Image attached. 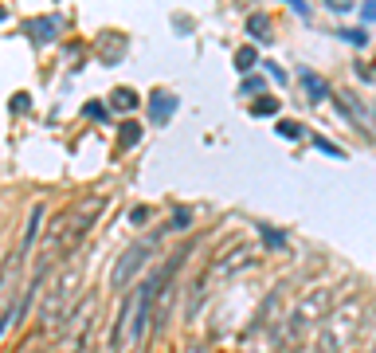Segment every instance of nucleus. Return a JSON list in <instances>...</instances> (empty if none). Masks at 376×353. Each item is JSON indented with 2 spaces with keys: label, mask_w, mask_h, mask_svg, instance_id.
<instances>
[{
  "label": "nucleus",
  "mask_w": 376,
  "mask_h": 353,
  "mask_svg": "<svg viewBox=\"0 0 376 353\" xmlns=\"http://www.w3.org/2000/svg\"><path fill=\"white\" fill-rule=\"evenodd\" d=\"M181 259L184 255H173L161 275L145 279V283L122 303V318H118V349L122 353H142L145 337H149V330H153V294H161V286H165L169 275L181 267Z\"/></svg>",
  "instance_id": "1"
},
{
  "label": "nucleus",
  "mask_w": 376,
  "mask_h": 353,
  "mask_svg": "<svg viewBox=\"0 0 376 353\" xmlns=\"http://www.w3.org/2000/svg\"><path fill=\"white\" fill-rule=\"evenodd\" d=\"M102 208H106V201H102V196H86V201H79L75 208H71L67 216L55 224V232H51V252H59V247H63V255H67V247H75L79 240H83V235L94 228V220L102 216Z\"/></svg>",
  "instance_id": "2"
},
{
  "label": "nucleus",
  "mask_w": 376,
  "mask_h": 353,
  "mask_svg": "<svg viewBox=\"0 0 376 353\" xmlns=\"http://www.w3.org/2000/svg\"><path fill=\"white\" fill-rule=\"evenodd\" d=\"M251 259H255V247H251V244H235L232 252H224V259L212 263L208 279H200V286H196V294H193V310L204 303V294H208V283H212V279H232V275H239L243 267H251Z\"/></svg>",
  "instance_id": "3"
},
{
  "label": "nucleus",
  "mask_w": 376,
  "mask_h": 353,
  "mask_svg": "<svg viewBox=\"0 0 376 353\" xmlns=\"http://www.w3.org/2000/svg\"><path fill=\"white\" fill-rule=\"evenodd\" d=\"M153 252H157V235H149V240H137L134 247H125V255L114 263V271H110V286H114V291H122V286L130 283V279H134L137 271L145 267V263H149Z\"/></svg>",
  "instance_id": "4"
},
{
  "label": "nucleus",
  "mask_w": 376,
  "mask_h": 353,
  "mask_svg": "<svg viewBox=\"0 0 376 353\" xmlns=\"http://www.w3.org/2000/svg\"><path fill=\"white\" fill-rule=\"evenodd\" d=\"M59 28H63V16H40V20H28L24 32L32 35L35 43H51L59 35Z\"/></svg>",
  "instance_id": "5"
},
{
  "label": "nucleus",
  "mask_w": 376,
  "mask_h": 353,
  "mask_svg": "<svg viewBox=\"0 0 376 353\" xmlns=\"http://www.w3.org/2000/svg\"><path fill=\"white\" fill-rule=\"evenodd\" d=\"M149 114H153V122H157V126H165L169 118L176 114V94H169V91L153 94V102H149Z\"/></svg>",
  "instance_id": "6"
},
{
  "label": "nucleus",
  "mask_w": 376,
  "mask_h": 353,
  "mask_svg": "<svg viewBox=\"0 0 376 353\" xmlns=\"http://www.w3.org/2000/svg\"><path fill=\"white\" fill-rule=\"evenodd\" d=\"M247 32L255 35V40H270V20L263 16V12H255V16L247 20Z\"/></svg>",
  "instance_id": "7"
},
{
  "label": "nucleus",
  "mask_w": 376,
  "mask_h": 353,
  "mask_svg": "<svg viewBox=\"0 0 376 353\" xmlns=\"http://www.w3.org/2000/svg\"><path fill=\"white\" fill-rule=\"evenodd\" d=\"M302 83H306V91H309V99H314V102L326 99V79H318V75H309V71H306V75H302Z\"/></svg>",
  "instance_id": "8"
},
{
  "label": "nucleus",
  "mask_w": 376,
  "mask_h": 353,
  "mask_svg": "<svg viewBox=\"0 0 376 353\" xmlns=\"http://www.w3.org/2000/svg\"><path fill=\"white\" fill-rule=\"evenodd\" d=\"M110 102H114L118 110H134L137 106V94L134 91H114V99H110Z\"/></svg>",
  "instance_id": "9"
},
{
  "label": "nucleus",
  "mask_w": 376,
  "mask_h": 353,
  "mask_svg": "<svg viewBox=\"0 0 376 353\" xmlns=\"http://www.w3.org/2000/svg\"><path fill=\"white\" fill-rule=\"evenodd\" d=\"M255 63H259V55H255V47H243L239 55H235V67H239V71H251V67H255Z\"/></svg>",
  "instance_id": "10"
},
{
  "label": "nucleus",
  "mask_w": 376,
  "mask_h": 353,
  "mask_svg": "<svg viewBox=\"0 0 376 353\" xmlns=\"http://www.w3.org/2000/svg\"><path fill=\"white\" fill-rule=\"evenodd\" d=\"M259 235H263V240H267L270 247H286V240L275 232V228H267V224H259Z\"/></svg>",
  "instance_id": "11"
},
{
  "label": "nucleus",
  "mask_w": 376,
  "mask_h": 353,
  "mask_svg": "<svg viewBox=\"0 0 376 353\" xmlns=\"http://www.w3.org/2000/svg\"><path fill=\"white\" fill-rule=\"evenodd\" d=\"M137 138H142L137 122H125V130H122V145H137Z\"/></svg>",
  "instance_id": "12"
},
{
  "label": "nucleus",
  "mask_w": 376,
  "mask_h": 353,
  "mask_svg": "<svg viewBox=\"0 0 376 353\" xmlns=\"http://www.w3.org/2000/svg\"><path fill=\"white\" fill-rule=\"evenodd\" d=\"M251 110H255V114H275V110H278V102H275V99H259V102H255Z\"/></svg>",
  "instance_id": "13"
},
{
  "label": "nucleus",
  "mask_w": 376,
  "mask_h": 353,
  "mask_svg": "<svg viewBox=\"0 0 376 353\" xmlns=\"http://www.w3.org/2000/svg\"><path fill=\"white\" fill-rule=\"evenodd\" d=\"M278 134L283 138H302V130H298V122H278Z\"/></svg>",
  "instance_id": "14"
},
{
  "label": "nucleus",
  "mask_w": 376,
  "mask_h": 353,
  "mask_svg": "<svg viewBox=\"0 0 376 353\" xmlns=\"http://www.w3.org/2000/svg\"><path fill=\"white\" fill-rule=\"evenodd\" d=\"M188 224H193V212H176V216H173V224H169V228H188Z\"/></svg>",
  "instance_id": "15"
},
{
  "label": "nucleus",
  "mask_w": 376,
  "mask_h": 353,
  "mask_svg": "<svg viewBox=\"0 0 376 353\" xmlns=\"http://www.w3.org/2000/svg\"><path fill=\"white\" fill-rule=\"evenodd\" d=\"M130 220H134V224H137V228H142V224H145V220H149V208H134V212H130Z\"/></svg>",
  "instance_id": "16"
},
{
  "label": "nucleus",
  "mask_w": 376,
  "mask_h": 353,
  "mask_svg": "<svg viewBox=\"0 0 376 353\" xmlns=\"http://www.w3.org/2000/svg\"><path fill=\"white\" fill-rule=\"evenodd\" d=\"M255 91H263V79H247L243 83V94H255Z\"/></svg>",
  "instance_id": "17"
},
{
  "label": "nucleus",
  "mask_w": 376,
  "mask_h": 353,
  "mask_svg": "<svg viewBox=\"0 0 376 353\" xmlns=\"http://www.w3.org/2000/svg\"><path fill=\"white\" fill-rule=\"evenodd\" d=\"M286 4H290L294 12H302V16H306V4H302V0H286Z\"/></svg>",
  "instance_id": "18"
},
{
  "label": "nucleus",
  "mask_w": 376,
  "mask_h": 353,
  "mask_svg": "<svg viewBox=\"0 0 376 353\" xmlns=\"http://www.w3.org/2000/svg\"><path fill=\"white\" fill-rule=\"evenodd\" d=\"M329 9H349V0H329Z\"/></svg>",
  "instance_id": "19"
},
{
  "label": "nucleus",
  "mask_w": 376,
  "mask_h": 353,
  "mask_svg": "<svg viewBox=\"0 0 376 353\" xmlns=\"http://www.w3.org/2000/svg\"><path fill=\"white\" fill-rule=\"evenodd\" d=\"M368 353H376V345H372V349H368Z\"/></svg>",
  "instance_id": "20"
}]
</instances>
